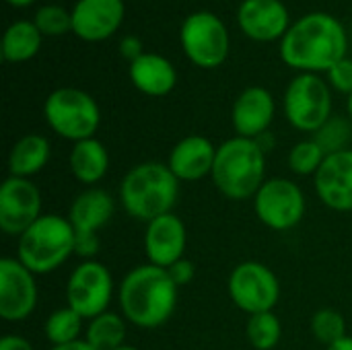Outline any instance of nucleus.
<instances>
[{"label": "nucleus", "instance_id": "nucleus-40", "mask_svg": "<svg viewBox=\"0 0 352 350\" xmlns=\"http://www.w3.org/2000/svg\"><path fill=\"white\" fill-rule=\"evenodd\" d=\"M116 350H142V349H138V347H132V344H124V347H120V349H116Z\"/></svg>", "mask_w": 352, "mask_h": 350}, {"label": "nucleus", "instance_id": "nucleus-24", "mask_svg": "<svg viewBox=\"0 0 352 350\" xmlns=\"http://www.w3.org/2000/svg\"><path fill=\"white\" fill-rule=\"evenodd\" d=\"M43 35L33 21H12L2 35V58L8 64H23L37 56Z\"/></svg>", "mask_w": 352, "mask_h": 350}, {"label": "nucleus", "instance_id": "nucleus-10", "mask_svg": "<svg viewBox=\"0 0 352 350\" xmlns=\"http://www.w3.org/2000/svg\"><path fill=\"white\" fill-rule=\"evenodd\" d=\"M227 291L233 305L248 316L274 311L280 299V283L276 274L256 260L241 262L231 270Z\"/></svg>", "mask_w": 352, "mask_h": 350}, {"label": "nucleus", "instance_id": "nucleus-20", "mask_svg": "<svg viewBox=\"0 0 352 350\" xmlns=\"http://www.w3.org/2000/svg\"><path fill=\"white\" fill-rule=\"evenodd\" d=\"M217 146L202 134H190L175 142L169 153L167 167L182 182H198L212 173Z\"/></svg>", "mask_w": 352, "mask_h": 350}, {"label": "nucleus", "instance_id": "nucleus-33", "mask_svg": "<svg viewBox=\"0 0 352 350\" xmlns=\"http://www.w3.org/2000/svg\"><path fill=\"white\" fill-rule=\"evenodd\" d=\"M169 276L173 278V283L182 289V287H188L194 278H196V266L192 260L188 258H182L179 262H175L173 266L167 268Z\"/></svg>", "mask_w": 352, "mask_h": 350}, {"label": "nucleus", "instance_id": "nucleus-29", "mask_svg": "<svg viewBox=\"0 0 352 350\" xmlns=\"http://www.w3.org/2000/svg\"><path fill=\"white\" fill-rule=\"evenodd\" d=\"M311 138L324 149L326 155L346 151V149H351L349 144L352 140V120L332 116Z\"/></svg>", "mask_w": 352, "mask_h": 350}, {"label": "nucleus", "instance_id": "nucleus-18", "mask_svg": "<svg viewBox=\"0 0 352 350\" xmlns=\"http://www.w3.org/2000/svg\"><path fill=\"white\" fill-rule=\"evenodd\" d=\"M142 243L148 264L169 268L186 258L188 229L175 212H169L146 223Z\"/></svg>", "mask_w": 352, "mask_h": 350}, {"label": "nucleus", "instance_id": "nucleus-11", "mask_svg": "<svg viewBox=\"0 0 352 350\" xmlns=\"http://www.w3.org/2000/svg\"><path fill=\"white\" fill-rule=\"evenodd\" d=\"M254 212L258 221L272 231H291L305 217V194L303 190L287 177H270L256 192Z\"/></svg>", "mask_w": 352, "mask_h": 350}, {"label": "nucleus", "instance_id": "nucleus-37", "mask_svg": "<svg viewBox=\"0 0 352 350\" xmlns=\"http://www.w3.org/2000/svg\"><path fill=\"white\" fill-rule=\"evenodd\" d=\"M326 350H352V336H344L342 340H338L336 344L328 347Z\"/></svg>", "mask_w": 352, "mask_h": 350}, {"label": "nucleus", "instance_id": "nucleus-15", "mask_svg": "<svg viewBox=\"0 0 352 350\" xmlns=\"http://www.w3.org/2000/svg\"><path fill=\"white\" fill-rule=\"evenodd\" d=\"M241 33L254 41H280L291 23L289 8L283 0H243L237 8Z\"/></svg>", "mask_w": 352, "mask_h": 350}, {"label": "nucleus", "instance_id": "nucleus-19", "mask_svg": "<svg viewBox=\"0 0 352 350\" xmlns=\"http://www.w3.org/2000/svg\"><path fill=\"white\" fill-rule=\"evenodd\" d=\"M320 202L336 212L352 210V149L332 153L314 175Z\"/></svg>", "mask_w": 352, "mask_h": 350}, {"label": "nucleus", "instance_id": "nucleus-31", "mask_svg": "<svg viewBox=\"0 0 352 350\" xmlns=\"http://www.w3.org/2000/svg\"><path fill=\"white\" fill-rule=\"evenodd\" d=\"M33 23L41 31L43 37L45 35H50V37L64 35V33L72 31V12L60 4H43L35 10Z\"/></svg>", "mask_w": 352, "mask_h": 350}, {"label": "nucleus", "instance_id": "nucleus-23", "mask_svg": "<svg viewBox=\"0 0 352 350\" xmlns=\"http://www.w3.org/2000/svg\"><path fill=\"white\" fill-rule=\"evenodd\" d=\"M52 157V144L43 134L21 136L8 153V175L27 177L41 173Z\"/></svg>", "mask_w": 352, "mask_h": 350}, {"label": "nucleus", "instance_id": "nucleus-1", "mask_svg": "<svg viewBox=\"0 0 352 350\" xmlns=\"http://www.w3.org/2000/svg\"><path fill=\"white\" fill-rule=\"evenodd\" d=\"M344 25L328 12H309L297 19L280 39L283 62L297 72H328L346 58Z\"/></svg>", "mask_w": 352, "mask_h": 350}, {"label": "nucleus", "instance_id": "nucleus-38", "mask_svg": "<svg viewBox=\"0 0 352 350\" xmlns=\"http://www.w3.org/2000/svg\"><path fill=\"white\" fill-rule=\"evenodd\" d=\"M6 4H10V6H14V8H25V6H31L35 0H4Z\"/></svg>", "mask_w": 352, "mask_h": 350}, {"label": "nucleus", "instance_id": "nucleus-9", "mask_svg": "<svg viewBox=\"0 0 352 350\" xmlns=\"http://www.w3.org/2000/svg\"><path fill=\"white\" fill-rule=\"evenodd\" d=\"M116 202L113 196L95 186L85 188L70 204L68 221L74 229L76 237V256L82 260H95V254L99 252V231L113 219Z\"/></svg>", "mask_w": 352, "mask_h": 350}, {"label": "nucleus", "instance_id": "nucleus-26", "mask_svg": "<svg viewBox=\"0 0 352 350\" xmlns=\"http://www.w3.org/2000/svg\"><path fill=\"white\" fill-rule=\"evenodd\" d=\"M82 324L85 320L68 305L52 311L43 324V334L45 340L52 347H62V344H70L76 340H82Z\"/></svg>", "mask_w": 352, "mask_h": 350}, {"label": "nucleus", "instance_id": "nucleus-14", "mask_svg": "<svg viewBox=\"0 0 352 350\" xmlns=\"http://www.w3.org/2000/svg\"><path fill=\"white\" fill-rule=\"evenodd\" d=\"M39 301L37 276L16 258L0 260V318L10 324L33 316Z\"/></svg>", "mask_w": 352, "mask_h": 350}, {"label": "nucleus", "instance_id": "nucleus-7", "mask_svg": "<svg viewBox=\"0 0 352 350\" xmlns=\"http://www.w3.org/2000/svg\"><path fill=\"white\" fill-rule=\"evenodd\" d=\"M332 87L320 74L299 72L287 87L283 109L287 122L307 134H316L332 118Z\"/></svg>", "mask_w": 352, "mask_h": 350}, {"label": "nucleus", "instance_id": "nucleus-32", "mask_svg": "<svg viewBox=\"0 0 352 350\" xmlns=\"http://www.w3.org/2000/svg\"><path fill=\"white\" fill-rule=\"evenodd\" d=\"M326 76H328V85L334 89V91H338V93H342V95H346V97H351L352 95V60L346 56L344 60H340L338 64H334L328 72H326Z\"/></svg>", "mask_w": 352, "mask_h": 350}, {"label": "nucleus", "instance_id": "nucleus-4", "mask_svg": "<svg viewBox=\"0 0 352 350\" xmlns=\"http://www.w3.org/2000/svg\"><path fill=\"white\" fill-rule=\"evenodd\" d=\"M210 179L229 200L241 202L254 198L266 182V151L254 138H227L217 146Z\"/></svg>", "mask_w": 352, "mask_h": 350}, {"label": "nucleus", "instance_id": "nucleus-5", "mask_svg": "<svg viewBox=\"0 0 352 350\" xmlns=\"http://www.w3.org/2000/svg\"><path fill=\"white\" fill-rule=\"evenodd\" d=\"M76 256V237L68 217L41 215L21 237H16V260L35 276L62 268Z\"/></svg>", "mask_w": 352, "mask_h": 350}, {"label": "nucleus", "instance_id": "nucleus-3", "mask_svg": "<svg viewBox=\"0 0 352 350\" xmlns=\"http://www.w3.org/2000/svg\"><path fill=\"white\" fill-rule=\"evenodd\" d=\"M179 198V179L167 163L144 161L126 171L120 182V202L128 217L151 223L173 212Z\"/></svg>", "mask_w": 352, "mask_h": 350}, {"label": "nucleus", "instance_id": "nucleus-8", "mask_svg": "<svg viewBox=\"0 0 352 350\" xmlns=\"http://www.w3.org/2000/svg\"><path fill=\"white\" fill-rule=\"evenodd\" d=\"M179 43L186 58L204 70L223 66L231 50L227 25L210 10H194L184 19L179 27Z\"/></svg>", "mask_w": 352, "mask_h": 350}, {"label": "nucleus", "instance_id": "nucleus-12", "mask_svg": "<svg viewBox=\"0 0 352 350\" xmlns=\"http://www.w3.org/2000/svg\"><path fill=\"white\" fill-rule=\"evenodd\" d=\"M113 276L99 260H82L68 276L66 305L85 322L109 311L113 299Z\"/></svg>", "mask_w": 352, "mask_h": 350}, {"label": "nucleus", "instance_id": "nucleus-36", "mask_svg": "<svg viewBox=\"0 0 352 350\" xmlns=\"http://www.w3.org/2000/svg\"><path fill=\"white\" fill-rule=\"evenodd\" d=\"M50 350H95L85 338L82 340H76V342H70V344H62V347H52Z\"/></svg>", "mask_w": 352, "mask_h": 350}, {"label": "nucleus", "instance_id": "nucleus-16", "mask_svg": "<svg viewBox=\"0 0 352 350\" xmlns=\"http://www.w3.org/2000/svg\"><path fill=\"white\" fill-rule=\"evenodd\" d=\"M72 33L89 43L109 39L124 23V0H76L70 8Z\"/></svg>", "mask_w": 352, "mask_h": 350}, {"label": "nucleus", "instance_id": "nucleus-30", "mask_svg": "<svg viewBox=\"0 0 352 350\" xmlns=\"http://www.w3.org/2000/svg\"><path fill=\"white\" fill-rule=\"evenodd\" d=\"M311 334L316 336L318 342H322L326 349L342 340L346 334V320L340 311L324 307L314 314L311 318Z\"/></svg>", "mask_w": 352, "mask_h": 350}, {"label": "nucleus", "instance_id": "nucleus-25", "mask_svg": "<svg viewBox=\"0 0 352 350\" xmlns=\"http://www.w3.org/2000/svg\"><path fill=\"white\" fill-rule=\"evenodd\" d=\"M128 322L122 314L105 311L87 322L85 340L95 350H116L126 344Z\"/></svg>", "mask_w": 352, "mask_h": 350}, {"label": "nucleus", "instance_id": "nucleus-13", "mask_svg": "<svg viewBox=\"0 0 352 350\" xmlns=\"http://www.w3.org/2000/svg\"><path fill=\"white\" fill-rule=\"evenodd\" d=\"M41 192L27 177L8 175L0 186V231L21 237L43 212Z\"/></svg>", "mask_w": 352, "mask_h": 350}, {"label": "nucleus", "instance_id": "nucleus-34", "mask_svg": "<svg viewBox=\"0 0 352 350\" xmlns=\"http://www.w3.org/2000/svg\"><path fill=\"white\" fill-rule=\"evenodd\" d=\"M120 54H122V58H126L130 64H132L134 60H138V58L144 54V47H142L140 37H136V35H126V37H122V39H120Z\"/></svg>", "mask_w": 352, "mask_h": 350}, {"label": "nucleus", "instance_id": "nucleus-27", "mask_svg": "<svg viewBox=\"0 0 352 350\" xmlns=\"http://www.w3.org/2000/svg\"><path fill=\"white\" fill-rule=\"evenodd\" d=\"M245 338L256 350H272L283 338V324L274 311H264L248 318Z\"/></svg>", "mask_w": 352, "mask_h": 350}, {"label": "nucleus", "instance_id": "nucleus-2", "mask_svg": "<svg viewBox=\"0 0 352 350\" xmlns=\"http://www.w3.org/2000/svg\"><path fill=\"white\" fill-rule=\"evenodd\" d=\"M179 287L167 268L140 264L132 268L118 287L120 314L140 330L161 328L175 314Z\"/></svg>", "mask_w": 352, "mask_h": 350}, {"label": "nucleus", "instance_id": "nucleus-6", "mask_svg": "<svg viewBox=\"0 0 352 350\" xmlns=\"http://www.w3.org/2000/svg\"><path fill=\"white\" fill-rule=\"evenodd\" d=\"M43 118L54 134L72 144L95 138L101 126L99 103L91 93L76 87L54 89L43 101Z\"/></svg>", "mask_w": 352, "mask_h": 350}, {"label": "nucleus", "instance_id": "nucleus-17", "mask_svg": "<svg viewBox=\"0 0 352 350\" xmlns=\"http://www.w3.org/2000/svg\"><path fill=\"white\" fill-rule=\"evenodd\" d=\"M274 116H276V101L272 93L260 85L245 87L237 95L231 107V124L235 136L258 140L270 130Z\"/></svg>", "mask_w": 352, "mask_h": 350}, {"label": "nucleus", "instance_id": "nucleus-35", "mask_svg": "<svg viewBox=\"0 0 352 350\" xmlns=\"http://www.w3.org/2000/svg\"><path fill=\"white\" fill-rule=\"evenodd\" d=\"M0 350H35V349H33V344H31L27 338H23V336H19V334H6V336H2V338H0Z\"/></svg>", "mask_w": 352, "mask_h": 350}, {"label": "nucleus", "instance_id": "nucleus-22", "mask_svg": "<svg viewBox=\"0 0 352 350\" xmlns=\"http://www.w3.org/2000/svg\"><path fill=\"white\" fill-rule=\"evenodd\" d=\"M72 177L85 188H95L109 171V153L99 138L74 142L68 155Z\"/></svg>", "mask_w": 352, "mask_h": 350}, {"label": "nucleus", "instance_id": "nucleus-28", "mask_svg": "<svg viewBox=\"0 0 352 350\" xmlns=\"http://www.w3.org/2000/svg\"><path fill=\"white\" fill-rule=\"evenodd\" d=\"M326 157L328 155L324 153V149L314 138H307V140H301V142L293 144V149L289 151L287 163H289V169L295 175L307 177V175H316L320 171Z\"/></svg>", "mask_w": 352, "mask_h": 350}, {"label": "nucleus", "instance_id": "nucleus-39", "mask_svg": "<svg viewBox=\"0 0 352 350\" xmlns=\"http://www.w3.org/2000/svg\"><path fill=\"white\" fill-rule=\"evenodd\" d=\"M346 109H349V118L352 120V95L349 97V101H346Z\"/></svg>", "mask_w": 352, "mask_h": 350}, {"label": "nucleus", "instance_id": "nucleus-21", "mask_svg": "<svg viewBox=\"0 0 352 350\" xmlns=\"http://www.w3.org/2000/svg\"><path fill=\"white\" fill-rule=\"evenodd\" d=\"M130 80L136 91L148 97H165L177 85L175 66L161 54L144 52L138 60L128 66Z\"/></svg>", "mask_w": 352, "mask_h": 350}]
</instances>
